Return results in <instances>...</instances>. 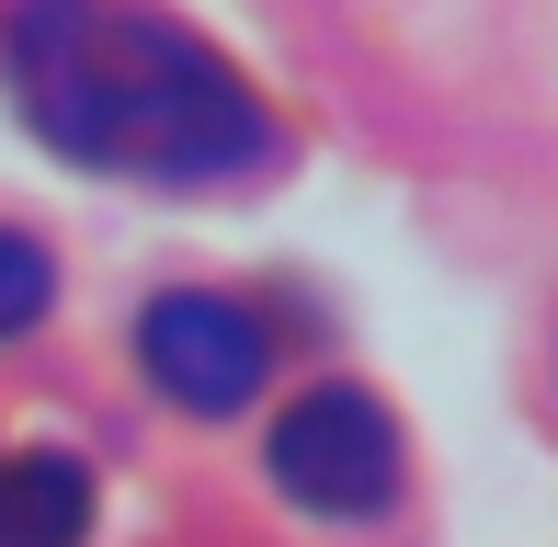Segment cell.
I'll list each match as a JSON object with an SVG mask.
<instances>
[{
  "label": "cell",
  "mask_w": 558,
  "mask_h": 547,
  "mask_svg": "<svg viewBox=\"0 0 558 547\" xmlns=\"http://www.w3.org/2000/svg\"><path fill=\"white\" fill-rule=\"evenodd\" d=\"M92 536V467L58 445L0 457V547H81Z\"/></svg>",
  "instance_id": "cell-4"
},
{
  "label": "cell",
  "mask_w": 558,
  "mask_h": 547,
  "mask_svg": "<svg viewBox=\"0 0 558 547\" xmlns=\"http://www.w3.org/2000/svg\"><path fill=\"white\" fill-rule=\"evenodd\" d=\"M137 354H148V377H160V400H183V411H240L251 388H263L274 342H263V319H251V308L183 285V296H160V308L137 319Z\"/></svg>",
  "instance_id": "cell-3"
},
{
  "label": "cell",
  "mask_w": 558,
  "mask_h": 547,
  "mask_svg": "<svg viewBox=\"0 0 558 547\" xmlns=\"http://www.w3.org/2000/svg\"><path fill=\"white\" fill-rule=\"evenodd\" d=\"M274 490L308 513H388L399 502V422L365 388H308L274 422Z\"/></svg>",
  "instance_id": "cell-2"
},
{
  "label": "cell",
  "mask_w": 558,
  "mask_h": 547,
  "mask_svg": "<svg viewBox=\"0 0 558 547\" xmlns=\"http://www.w3.org/2000/svg\"><path fill=\"white\" fill-rule=\"evenodd\" d=\"M0 58H12V104L58 160L125 183H240L274 160L251 81L137 0H23Z\"/></svg>",
  "instance_id": "cell-1"
},
{
  "label": "cell",
  "mask_w": 558,
  "mask_h": 547,
  "mask_svg": "<svg viewBox=\"0 0 558 547\" xmlns=\"http://www.w3.org/2000/svg\"><path fill=\"white\" fill-rule=\"evenodd\" d=\"M46 296H58V263H46V240L0 229V331H35Z\"/></svg>",
  "instance_id": "cell-5"
}]
</instances>
